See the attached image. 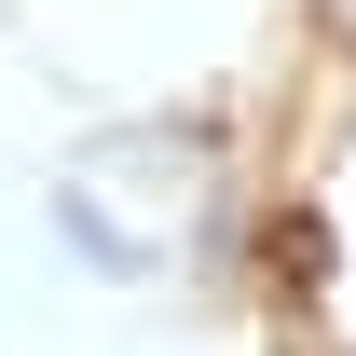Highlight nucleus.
I'll list each match as a JSON object with an SVG mask.
<instances>
[{"label":"nucleus","mask_w":356,"mask_h":356,"mask_svg":"<svg viewBox=\"0 0 356 356\" xmlns=\"http://www.w3.org/2000/svg\"><path fill=\"white\" fill-rule=\"evenodd\" d=\"M55 247H69V261H83V274H110V288H151V247H137V233L110 220V206H96L83 178L55 192Z\"/></svg>","instance_id":"1"}]
</instances>
